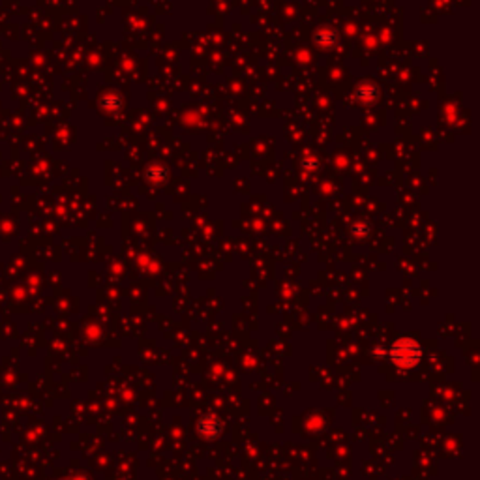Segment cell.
<instances>
[{"label":"cell","instance_id":"6da1fadb","mask_svg":"<svg viewBox=\"0 0 480 480\" xmlns=\"http://www.w3.org/2000/svg\"><path fill=\"white\" fill-rule=\"evenodd\" d=\"M390 357H392V360L396 362L398 366L411 368L419 362L420 357H422V351L413 340H400V342L394 343V347L390 351Z\"/></svg>","mask_w":480,"mask_h":480},{"label":"cell","instance_id":"7a4b0ae2","mask_svg":"<svg viewBox=\"0 0 480 480\" xmlns=\"http://www.w3.org/2000/svg\"><path fill=\"white\" fill-rule=\"evenodd\" d=\"M220 428H222L220 420L214 419V417H207V419L201 420L199 432L203 433L204 437H216L218 433H220Z\"/></svg>","mask_w":480,"mask_h":480}]
</instances>
